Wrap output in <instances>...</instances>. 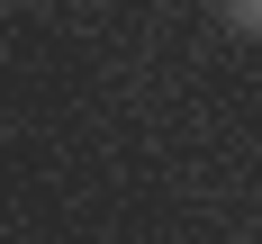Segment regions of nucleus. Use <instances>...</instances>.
I'll return each mask as SVG.
<instances>
[{
    "label": "nucleus",
    "instance_id": "nucleus-1",
    "mask_svg": "<svg viewBox=\"0 0 262 244\" xmlns=\"http://www.w3.org/2000/svg\"><path fill=\"white\" fill-rule=\"evenodd\" d=\"M226 18H235V27H253V36H262V0H226Z\"/></svg>",
    "mask_w": 262,
    "mask_h": 244
}]
</instances>
